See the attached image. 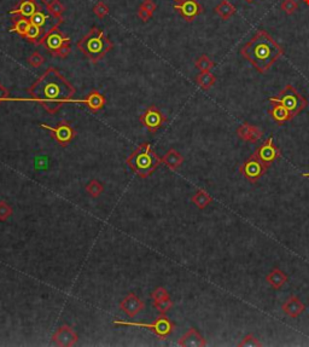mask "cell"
Segmentation results:
<instances>
[{"label":"cell","instance_id":"cell-20","mask_svg":"<svg viewBox=\"0 0 309 347\" xmlns=\"http://www.w3.org/2000/svg\"><path fill=\"white\" fill-rule=\"evenodd\" d=\"M84 104L88 107V109H90L91 111L97 113V111L102 110L104 107H105L106 99L99 91L93 90L92 92H90V95H88L86 98H84Z\"/></svg>","mask_w":309,"mask_h":347},{"label":"cell","instance_id":"cell-7","mask_svg":"<svg viewBox=\"0 0 309 347\" xmlns=\"http://www.w3.org/2000/svg\"><path fill=\"white\" fill-rule=\"evenodd\" d=\"M114 325L116 327H136V328H144L157 335L158 338L166 340L170 334L175 329V325L169 318L166 317V315H161L154 323H137V322H123V320H114Z\"/></svg>","mask_w":309,"mask_h":347},{"label":"cell","instance_id":"cell-19","mask_svg":"<svg viewBox=\"0 0 309 347\" xmlns=\"http://www.w3.org/2000/svg\"><path fill=\"white\" fill-rule=\"evenodd\" d=\"M282 310L285 315L291 318H297L305 312L306 305L300 300V297L291 295L284 304L282 305Z\"/></svg>","mask_w":309,"mask_h":347},{"label":"cell","instance_id":"cell-28","mask_svg":"<svg viewBox=\"0 0 309 347\" xmlns=\"http://www.w3.org/2000/svg\"><path fill=\"white\" fill-rule=\"evenodd\" d=\"M85 190H86V192L88 195H90L91 197L97 198L102 195V192L104 191V187L99 181H97V179H93V181H91L86 185V187H85Z\"/></svg>","mask_w":309,"mask_h":347},{"label":"cell","instance_id":"cell-27","mask_svg":"<svg viewBox=\"0 0 309 347\" xmlns=\"http://www.w3.org/2000/svg\"><path fill=\"white\" fill-rule=\"evenodd\" d=\"M215 12H216L222 20H230V18L235 15L236 7L233 6L230 1H227V0H222V1L215 7Z\"/></svg>","mask_w":309,"mask_h":347},{"label":"cell","instance_id":"cell-9","mask_svg":"<svg viewBox=\"0 0 309 347\" xmlns=\"http://www.w3.org/2000/svg\"><path fill=\"white\" fill-rule=\"evenodd\" d=\"M259 161H261L266 167L273 165L274 161L280 158V149L274 144L273 137L267 138L266 142L256 149L253 154Z\"/></svg>","mask_w":309,"mask_h":347},{"label":"cell","instance_id":"cell-8","mask_svg":"<svg viewBox=\"0 0 309 347\" xmlns=\"http://www.w3.org/2000/svg\"><path fill=\"white\" fill-rule=\"evenodd\" d=\"M40 127L51 132L52 138H54L56 142L58 143L61 147H67V145L74 139L75 135H76V131L74 130V127H72L68 121H66V120L61 121L54 127H52L48 124H40Z\"/></svg>","mask_w":309,"mask_h":347},{"label":"cell","instance_id":"cell-1","mask_svg":"<svg viewBox=\"0 0 309 347\" xmlns=\"http://www.w3.org/2000/svg\"><path fill=\"white\" fill-rule=\"evenodd\" d=\"M30 98L35 101L48 113L56 114L63 106L75 103L72 98L76 88L70 83L56 68H48L36 81L27 90Z\"/></svg>","mask_w":309,"mask_h":347},{"label":"cell","instance_id":"cell-17","mask_svg":"<svg viewBox=\"0 0 309 347\" xmlns=\"http://www.w3.org/2000/svg\"><path fill=\"white\" fill-rule=\"evenodd\" d=\"M178 345L181 347H203L207 346V341L196 328H190L178 341Z\"/></svg>","mask_w":309,"mask_h":347},{"label":"cell","instance_id":"cell-5","mask_svg":"<svg viewBox=\"0 0 309 347\" xmlns=\"http://www.w3.org/2000/svg\"><path fill=\"white\" fill-rule=\"evenodd\" d=\"M38 4V9H36L35 14L29 18L32 26H35L36 28L40 29L41 34L46 35L51 30L56 29L63 23V17L54 16L53 14L48 9V5L46 0H36Z\"/></svg>","mask_w":309,"mask_h":347},{"label":"cell","instance_id":"cell-43","mask_svg":"<svg viewBox=\"0 0 309 347\" xmlns=\"http://www.w3.org/2000/svg\"><path fill=\"white\" fill-rule=\"evenodd\" d=\"M302 177H306V178H309V172H306V173H302L301 174Z\"/></svg>","mask_w":309,"mask_h":347},{"label":"cell","instance_id":"cell-35","mask_svg":"<svg viewBox=\"0 0 309 347\" xmlns=\"http://www.w3.org/2000/svg\"><path fill=\"white\" fill-rule=\"evenodd\" d=\"M239 347H260L262 346V344L260 343L258 339L253 335V334H248L243 340L238 344Z\"/></svg>","mask_w":309,"mask_h":347},{"label":"cell","instance_id":"cell-33","mask_svg":"<svg viewBox=\"0 0 309 347\" xmlns=\"http://www.w3.org/2000/svg\"><path fill=\"white\" fill-rule=\"evenodd\" d=\"M28 63L30 64L32 67L34 68H39L43 66L44 63H45V57L43 56V54L40 53V52H33L32 54H30L29 57H28Z\"/></svg>","mask_w":309,"mask_h":347},{"label":"cell","instance_id":"cell-25","mask_svg":"<svg viewBox=\"0 0 309 347\" xmlns=\"http://www.w3.org/2000/svg\"><path fill=\"white\" fill-rule=\"evenodd\" d=\"M191 201L197 208H199V210H204V208L208 207V206L213 202V197L208 194L206 190L201 189L198 190V191H196V194L192 196Z\"/></svg>","mask_w":309,"mask_h":347},{"label":"cell","instance_id":"cell-2","mask_svg":"<svg viewBox=\"0 0 309 347\" xmlns=\"http://www.w3.org/2000/svg\"><path fill=\"white\" fill-rule=\"evenodd\" d=\"M239 52L259 73L263 74L284 54V49L266 30L260 29Z\"/></svg>","mask_w":309,"mask_h":347},{"label":"cell","instance_id":"cell-36","mask_svg":"<svg viewBox=\"0 0 309 347\" xmlns=\"http://www.w3.org/2000/svg\"><path fill=\"white\" fill-rule=\"evenodd\" d=\"M93 12L98 18H104L108 16L109 14V7L105 2L103 1H98L97 4L93 6Z\"/></svg>","mask_w":309,"mask_h":347},{"label":"cell","instance_id":"cell-42","mask_svg":"<svg viewBox=\"0 0 309 347\" xmlns=\"http://www.w3.org/2000/svg\"><path fill=\"white\" fill-rule=\"evenodd\" d=\"M9 98H10V91L7 90L2 83H0V103L9 101Z\"/></svg>","mask_w":309,"mask_h":347},{"label":"cell","instance_id":"cell-37","mask_svg":"<svg viewBox=\"0 0 309 347\" xmlns=\"http://www.w3.org/2000/svg\"><path fill=\"white\" fill-rule=\"evenodd\" d=\"M280 7H282V10L285 12V14L292 15L296 12L298 5L295 0H284V1L282 2V6Z\"/></svg>","mask_w":309,"mask_h":347},{"label":"cell","instance_id":"cell-40","mask_svg":"<svg viewBox=\"0 0 309 347\" xmlns=\"http://www.w3.org/2000/svg\"><path fill=\"white\" fill-rule=\"evenodd\" d=\"M69 53H70V46H69V44H66V45L62 46V48L59 49L58 51L53 54V56L59 57V58H67V57L69 56Z\"/></svg>","mask_w":309,"mask_h":347},{"label":"cell","instance_id":"cell-3","mask_svg":"<svg viewBox=\"0 0 309 347\" xmlns=\"http://www.w3.org/2000/svg\"><path fill=\"white\" fill-rule=\"evenodd\" d=\"M126 162L138 177L145 179L149 178L158 168L162 160L158 158L150 143H143L127 158Z\"/></svg>","mask_w":309,"mask_h":347},{"label":"cell","instance_id":"cell-4","mask_svg":"<svg viewBox=\"0 0 309 347\" xmlns=\"http://www.w3.org/2000/svg\"><path fill=\"white\" fill-rule=\"evenodd\" d=\"M114 45L102 29L98 27H92L86 35L82 36L77 43V49L90 59L92 63H97L105 57Z\"/></svg>","mask_w":309,"mask_h":347},{"label":"cell","instance_id":"cell-14","mask_svg":"<svg viewBox=\"0 0 309 347\" xmlns=\"http://www.w3.org/2000/svg\"><path fill=\"white\" fill-rule=\"evenodd\" d=\"M52 340L57 346L70 347L74 346L79 341V335L69 325H62L52 335Z\"/></svg>","mask_w":309,"mask_h":347},{"label":"cell","instance_id":"cell-31","mask_svg":"<svg viewBox=\"0 0 309 347\" xmlns=\"http://www.w3.org/2000/svg\"><path fill=\"white\" fill-rule=\"evenodd\" d=\"M154 306L158 314L166 315L173 307V301H172V299H170V296H168V297H165V299H162V300H158V301H155Z\"/></svg>","mask_w":309,"mask_h":347},{"label":"cell","instance_id":"cell-41","mask_svg":"<svg viewBox=\"0 0 309 347\" xmlns=\"http://www.w3.org/2000/svg\"><path fill=\"white\" fill-rule=\"evenodd\" d=\"M142 6L144 7V9H146L147 11L152 15H154L156 9H157V5H156V2L154 1V0H144L142 4Z\"/></svg>","mask_w":309,"mask_h":347},{"label":"cell","instance_id":"cell-29","mask_svg":"<svg viewBox=\"0 0 309 347\" xmlns=\"http://www.w3.org/2000/svg\"><path fill=\"white\" fill-rule=\"evenodd\" d=\"M214 66L215 63L207 54H202V56L198 57V58L196 59V62H194V67L198 70H201V72H210Z\"/></svg>","mask_w":309,"mask_h":347},{"label":"cell","instance_id":"cell-21","mask_svg":"<svg viewBox=\"0 0 309 347\" xmlns=\"http://www.w3.org/2000/svg\"><path fill=\"white\" fill-rule=\"evenodd\" d=\"M161 160H162L163 165L167 168L172 169V171H176L184 163L183 155L179 151H176L175 149H169Z\"/></svg>","mask_w":309,"mask_h":347},{"label":"cell","instance_id":"cell-18","mask_svg":"<svg viewBox=\"0 0 309 347\" xmlns=\"http://www.w3.org/2000/svg\"><path fill=\"white\" fill-rule=\"evenodd\" d=\"M36 9H38L36 0H21L14 9L10 10V15L12 17H23L29 20L35 14Z\"/></svg>","mask_w":309,"mask_h":347},{"label":"cell","instance_id":"cell-32","mask_svg":"<svg viewBox=\"0 0 309 347\" xmlns=\"http://www.w3.org/2000/svg\"><path fill=\"white\" fill-rule=\"evenodd\" d=\"M48 5L50 11L54 15V16L62 17L63 12L66 11V7H64V5L62 4L59 0H51V1H48Z\"/></svg>","mask_w":309,"mask_h":347},{"label":"cell","instance_id":"cell-16","mask_svg":"<svg viewBox=\"0 0 309 347\" xmlns=\"http://www.w3.org/2000/svg\"><path fill=\"white\" fill-rule=\"evenodd\" d=\"M237 135L246 143H258L263 137V131L258 126L244 122L237 129Z\"/></svg>","mask_w":309,"mask_h":347},{"label":"cell","instance_id":"cell-22","mask_svg":"<svg viewBox=\"0 0 309 347\" xmlns=\"http://www.w3.org/2000/svg\"><path fill=\"white\" fill-rule=\"evenodd\" d=\"M287 280H289V278H287L286 273L278 267H274L273 270H271V272H269L266 277L267 283L274 289L282 288V287L286 283Z\"/></svg>","mask_w":309,"mask_h":347},{"label":"cell","instance_id":"cell-38","mask_svg":"<svg viewBox=\"0 0 309 347\" xmlns=\"http://www.w3.org/2000/svg\"><path fill=\"white\" fill-rule=\"evenodd\" d=\"M168 296H169V293H168L167 289L163 288V287H158V288H156L151 293V297L152 300H154V302L158 301V300L165 299V297H168Z\"/></svg>","mask_w":309,"mask_h":347},{"label":"cell","instance_id":"cell-11","mask_svg":"<svg viewBox=\"0 0 309 347\" xmlns=\"http://www.w3.org/2000/svg\"><path fill=\"white\" fill-rule=\"evenodd\" d=\"M140 122L149 132H157L167 122V117L163 115L155 106L149 107L139 117Z\"/></svg>","mask_w":309,"mask_h":347},{"label":"cell","instance_id":"cell-24","mask_svg":"<svg viewBox=\"0 0 309 347\" xmlns=\"http://www.w3.org/2000/svg\"><path fill=\"white\" fill-rule=\"evenodd\" d=\"M12 27H11V32L17 33L18 35H21L22 38H24L25 33L28 32L29 27L32 26L29 20L23 17H12Z\"/></svg>","mask_w":309,"mask_h":347},{"label":"cell","instance_id":"cell-15","mask_svg":"<svg viewBox=\"0 0 309 347\" xmlns=\"http://www.w3.org/2000/svg\"><path fill=\"white\" fill-rule=\"evenodd\" d=\"M145 304L136 293L127 294L120 302V309L124 312L128 317L134 318L136 316L144 310Z\"/></svg>","mask_w":309,"mask_h":347},{"label":"cell","instance_id":"cell-44","mask_svg":"<svg viewBox=\"0 0 309 347\" xmlns=\"http://www.w3.org/2000/svg\"><path fill=\"white\" fill-rule=\"evenodd\" d=\"M173 1H175V2H181L183 0H173Z\"/></svg>","mask_w":309,"mask_h":347},{"label":"cell","instance_id":"cell-34","mask_svg":"<svg viewBox=\"0 0 309 347\" xmlns=\"http://www.w3.org/2000/svg\"><path fill=\"white\" fill-rule=\"evenodd\" d=\"M12 207L5 201H0V221H5L12 215Z\"/></svg>","mask_w":309,"mask_h":347},{"label":"cell","instance_id":"cell-26","mask_svg":"<svg viewBox=\"0 0 309 347\" xmlns=\"http://www.w3.org/2000/svg\"><path fill=\"white\" fill-rule=\"evenodd\" d=\"M196 82L202 90H209L216 82V78L210 72H201L196 77Z\"/></svg>","mask_w":309,"mask_h":347},{"label":"cell","instance_id":"cell-23","mask_svg":"<svg viewBox=\"0 0 309 347\" xmlns=\"http://www.w3.org/2000/svg\"><path fill=\"white\" fill-rule=\"evenodd\" d=\"M269 114H271L272 119L279 125L285 124V122L290 121V120L293 119L292 114L290 113L285 107L280 106V104H277V103H274V106L272 107V109L269 110Z\"/></svg>","mask_w":309,"mask_h":347},{"label":"cell","instance_id":"cell-13","mask_svg":"<svg viewBox=\"0 0 309 347\" xmlns=\"http://www.w3.org/2000/svg\"><path fill=\"white\" fill-rule=\"evenodd\" d=\"M174 9L183 16L188 22H192L197 16L203 14L204 9L197 0H183L181 2H176Z\"/></svg>","mask_w":309,"mask_h":347},{"label":"cell","instance_id":"cell-10","mask_svg":"<svg viewBox=\"0 0 309 347\" xmlns=\"http://www.w3.org/2000/svg\"><path fill=\"white\" fill-rule=\"evenodd\" d=\"M267 169H268V167L264 166L255 156L251 155L250 158L240 166L239 171L240 173L245 177V179L248 182L258 183L259 179L266 174Z\"/></svg>","mask_w":309,"mask_h":347},{"label":"cell","instance_id":"cell-46","mask_svg":"<svg viewBox=\"0 0 309 347\" xmlns=\"http://www.w3.org/2000/svg\"><path fill=\"white\" fill-rule=\"evenodd\" d=\"M246 1H253V0H246Z\"/></svg>","mask_w":309,"mask_h":347},{"label":"cell","instance_id":"cell-45","mask_svg":"<svg viewBox=\"0 0 309 347\" xmlns=\"http://www.w3.org/2000/svg\"><path fill=\"white\" fill-rule=\"evenodd\" d=\"M303 1H305L307 5H309V0H303Z\"/></svg>","mask_w":309,"mask_h":347},{"label":"cell","instance_id":"cell-39","mask_svg":"<svg viewBox=\"0 0 309 347\" xmlns=\"http://www.w3.org/2000/svg\"><path fill=\"white\" fill-rule=\"evenodd\" d=\"M138 17H139L143 22H147V21L152 17V14H150L146 9H144V7L140 5L139 9H138Z\"/></svg>","mask_w":309,"mask_h":347},{"label":"cell","instance_id":"cell-30","mask_svg":"<svg viewBox=\"0 0 309 347\" xmlns=\"http://www.w3.org/2000/svg\"><path fill=\"white\" fill-rule=\"evenodd\" d=\"M24 39L27 41H29V43L34 44V45H40V41L41 39H43V34H41L40 29L36 28L35 26H30L28 32L25 33Z\"/></svg>","mask_w":309,"mask_h":347},{"label":"cell","instance_id":"cell-12","mask_svg":"<svg viewBox=\"0 0 309 347\" xmlns=\"http://www.w3.org/2000/svg\"><path fill=\"white\" fill-rule=\"evenodd\" d=\"M69 43V36H67L63 32H61L58 28H56V29L51 30V32H48L46 35L43 36V39H41L40 41V45H43L50 53L54 54L62 46Z\"/></svg>","mask_w":309,"mask_h":347},{"label":"cell","instance_id":"cell-6","mask_svg":"<svg viewBox=\"0 0 309 347\" xmlns=\"http://www.w3.org/2000/svg\"><path fill=\"white\" fill-rule=\"evenodd\" d=\"M269 102L285 107L292 114L293 117L302 113L308 106L307 99L303 97L300 92H297V90L292 85L285 86V88L280 91L279 95L269 98Z\"/></svg>","mask_w":309,"mask_h":347}]
</instances>
